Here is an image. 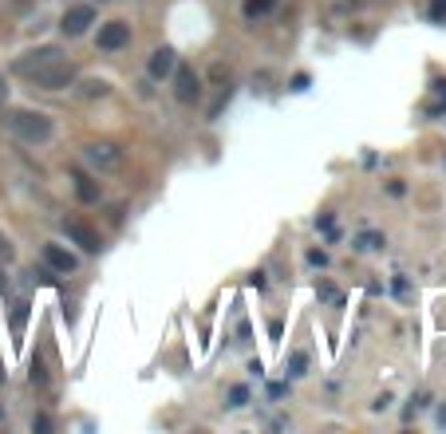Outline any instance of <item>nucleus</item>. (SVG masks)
Segmentation results:
<instances>
[{
	"instance_id": "f257e3e1",
	"label": "nucleus",
	"mask_w": 446,
	"mask_h": 434,
	"mask_svg": "<svg viewBox=\"0 0 446 434\" xmlns=\"http://www.w3.org/2000/svg\"><path fill=\"white\" fill-rule=\"evenodd\" d=\"M0 123H4V127L12 130V135L16 138H24V143H48V138H52V119H48V115L43 111H28V107H12V111H4L0 115Z\"/></svg>"
},
{
	"instance_id": "f03ea898",
	"label": "nucleus",
	"mask_w": 446,
	"mask_h": 434,
	"mask_svg": "<svg viewBox=\"0 0 446 434\" xmlns=\"http://www.w3.org/2000/svg\"><path fill=\"white\" fill-rule=\"evenodd\" d=\"M56 63H63V51L56 48V43H43V48H32V51H24V56H16V60H12V71L32 83L40 71L56 68Z\"/></svg>"
},
{
	"instance_id": "7ed1b4c3",
	"label": "nucleus",
	"mask_w": 446,
	"mask_h": 434,
	"mask_svg": "<svg viewBox=\"0 0 446 434\" xmlns=\"http://www.w3.org/2000/svg\"><path fill=\"white\" fill-rule=\"evenodd\" d=\"M40 91H63V87H71L76 83V68H71L68 60L63 63H56V68H48V71H40V76L32 79Z\"/></svg>"
},
{
	"instance_id": "20e7f679",
	"label": "nucleus",
	"mask_w": 446,
	"mask_h": 434,
	"mask_svg": "<svg viewBox=\"0 0 446 434\" xmlns=\"http://www.w3.org/2000/svg\"><path fill=\"white\" fill-rule=\"evenodd\" d=\"M174 95H178V103H194L197 95H202V79H197V71L194 68H186V63H174Z\"/></svg>"
},
{
	"instance_id": "39448f33",
	"label": "nucleus",
	"mask_w": 446,
	"mask_h": 434,
	"mask_svg": "<svg viewBox=\"0 0 446 434\" xmlns=\"http://www.w3.org/2000/svg\"><path fill=\"white\" fill-rule=\"evenodd\" d=\"M130 43V24L127 20H107L103 28H99V48L103 51H119Z\"/></svg>"
},
{
	"instance_id": "423d86ee",
	"label": "nucleus",
	"mask_w": 446,
	"mask_h": 434,
	"mask_svg": "<svg viewBox=\"0 0 446 434\" xmlns=\"http://www.w3.org/2000/svg\"><path fill=\"white\" fill-rule=\"evenodd\" d=\"M83 154H87V162L99 166V170H115V166H123V150H119V146H111V143H87Z\"/></svg>"
},
{
	"instance_id": "0eeeda50",
	"label": "nucleus",
	"mask_w": 446,
	"mask_h": 434,
	"mask_svg": "<svg viewBox=\"0 0 446 434\" xmlns=\"http://www.w3.org/2000/svg\"><path fill=\"white\" fill-rule=\"evenodd\" d=\"M91 24H95V9H91V4H76V9H68V12H63V20H60L63 36H83Z\"/></svg>"
},
{
	"instance_id": "6e6552de",
	"label": "nucleus",
	"mask_w": 446,
	"mask_h": 434,
	"mask_svg": "<svg viewBox=\"0 0 446 434\" xmlns=\"http://www.w3.org/2000/svg\"><path fill=\"white\" fill-rule=\"evenodd\" d=\"M63 233H68V237L76 241L83 253H99V233H95L91 225H83V222H76V217H71V222H63Z\"/></svg>"
},
{
	"instance_id": "1a4fd4ad",
	"label": "nucleus",
	"mask_w": 446,
	"mask_h": 434,
	"mask_svg": "<svg viewBox=\"0 0 446 434\" xmlns=\"http://www.w3.org/2000/svg\"><path fill=\"white\" fill-rule=\"evenodd\" d=\"M40 253H43V264H48V269H56V273H63V277L79 269V261H76V257H71L63 245H43Z\"/></svg>"
},
{
	"instance_id": "9d476101",
	"label": "nucleus",
	"mask_w": 446,
	"mask_h": 434,
	"mask_svg": "<svg viewBox=\"0 0 446 434\" xmlns=\"http://www.w3.org/2000/svg\"><path fill=\"white\" fill-rule=\"evenodd\" d=\"M174 48H158L155 56H150V63H146V71H150V79H166L174 71Z\"/></svg>"
},
{
	"instance_id": "9b49d317",
	"label": "nucleus",
	"mask_w": 446,
	"mask_h": 434,
	"mask_svg": "<svg viewBox=\"0 0 446 434\" xmlns=\"http://www.w3.org/2000/svg\"><path fill=\"white\" fill-rule=\"evenodd\" d=\"M71 178H76V194L83 197V202H99V182H95V178H87L83 170H76Z\"/></svg>"
},
{
	"instance_id": "f8f14e48",
	"label": "nucleus",
	"mask_w": 446,
	"mask_h": 434,
	"mask_svg": "<svg viewBox=\"0 0 446 434\" xmlns=\"http://www.w3.org/2000/svg\"><path fill=\"white\" fill-rule=\"evenodd\" d=\"M276 9V0H245V20H257V16H269Z\"/></svg>"
},
{
	"instance_id": "ddd939ff",
	"label": "nucleus",
	"mask_w": 446,
	"mask_h": 434,
	"mask_svg": "<svg viewBox=\"0 0 446 434\" xmlns=\"http://www.w3.org/2000/svg\"><path fill=\"white\" fill-rule=\"evenodd\" d=\"M107 91H111V87H107L103 79H87V83L79 87V95H83V99H103Z\"/></svg>"
},
{
	"instance_id": "4468645a",
	"label": "nucleus",
	"mask_w": 446,
	"mask_h": 434,
	"mask_svg": "<svg viewBox=\"0 0 446 434\" xmlns=\"http://www.w3.org/2000/svg\"><path fill=\"white\" fill-rule=\"evenodd\" d=\"M28 379H32V387H48V371H43L40 359H32V363H28Z\"/></svg>"
},
{
	"instance_id": "2eb2a0df",
	"label": "nucleus",
	"mask_w": 446,
	"mask_h": 434,
	"mask_svg": "<svg viewBox=\"0 0 446 434\" xmlns=\"http://www.w3.org/2000/svg\"><path fill=\"white\" fill-rule=\"evenodd\" d=\"M24 320H28V304H24V300H20V304H16V312H12V332H24Z\"/></svg>"
},
{
	"instance_id": "dca6fc26",
	"label": "nucleus",
	"mask_w": 446,
	"mask_h": 434,
	"mask_svg": "<svg viewBox=\"0 0 446 434\" xmlns=\"http://www.w3.org/2000/svg\"><path fill=\"white\" fill-rule=\"evenodd\" d=\"M249 403V387H233L229 391V407H245Z\"/></svg>"
},
{
	"instance_id": "f3484780",
	"label": "nucleus",
	"mask_w": 446,
	"mask_h": 434,
	"mask_svg": "<svg viewBox=\"0 0 446 434\" xmlns=\"http://www.w3.org/2000/svg\"><path fill=\"white\" fill-rule=\"evenodd\" d=\"M356 245H360V249H379V245H383V237H379V233H360Z\"/></svg>"
},
{
	"instance_id": "a211bd4d",
	"label": "nucleus",
	"mask_w": 446,
	"mask_h": 434,
	"mask_svg": "<svg viewBox=\"0 0 446 434\" xmlns=\"http://www.w3.org/2000/svg\"><path fill=\"white\" fill-rule=\"evenodd\" d=\"M430 20H438V24H442V20H446V0H430Z\"/></svg>"
},
{
	"instance_id": "6ab92c4d",
	"label": "nucleus",
	"mask_w": 446,
	"mask_h": 434,
	"mask_svg": "<svg viewBox=\"0 0 446 434\" xmlns=\"http://www.w3.org/2000/svg\"><path fill=\"white\" fill-rule=\"evenodd\" d=\"M289 367H292V371H289V375H304V367H308V359H304V356H301V351H296V356H292V359H289Z\"/></svg>"
},
{
	"instance_id": "aec40b11",
	"label": "nucleus",
	"mask_w": 446,
	"mask_h": 434,
	"mask_svg": "<svg viewBox=\"0 0 446 434\" xmlns=\"http://www.w3.org/2000/svg\"><path fill=\"white\" fill-rule=\"evenodd\" d=\"M438 95H442V103H435V107H430V115L446 111V83H438Z\"/></svg>"
},
{
	"instance_id": "412c9836",
	"label": "nucleus",
	"mask_w": 446,
	"mask_h": 434,
	"mask_svg": "<svg viewBox=\"0 0 446 434\" xmlns=\"http://www.w3.org/2000/svg\"><path fill=\"white\" fill-rule=\"evenodd\" d=\"M308 261H312V264H328V257L320 253V249H312V253H308Z\"/></svg>"
},
{
	"instance_id": "4be33fe9",
	"label": "nucleus",
	"mask_w": 446,
	"mask_h": 434,
	"mask_svg": "<svg viewBox=\"0 0 446 434\" xmlns=\"http://www.w3.org/2000/svg\"><path fill=\"white\" fill-rule=\"evenodd\" d=\"M438 423H446V407H442V410H438Z\"/></svg>"
},
{
	"instance_id": "5701e85b",
	"label": "nucleus",
	"mask_w": 446,
	"mask_h": 434,
	"mask_svg": "<svg viewBox=\"0 0 446 434\" xmlns=\"http://www.w3.org/2000/svg\"><path fill=\"white\" fill-rule=\"evenodd\" d=\"M0 99H4V79H0Z\"/></svg>"
},
{
	"instance_id": "b1692460",
	"label": "nucleus",
	"mask_w": 446,
	"mask_h": 434,
	"mask_svg": "<svg viewBox=\"0 0 446 434\" xmlns=\"http://www.w3.org/2000/svg\"><path fill=\"white\" fill-rule=\"evenodd\" d=\"M0 383H4V367H0Z\"/></svg>"
},
{
	"instance_id": "393cba45",
	"label": "nucleus",
	"mask_w": 446,
	"mask_h": 434,
	"mask_svg": "<svg viewBox=\"0 0 446 434\" xmlns=\"http://www.w3.org/2000/svg\"><path fill=\"white\" fill-rule=\"evenodd\" d=\"M0 418H4V407H0Z\"/></svg>"
}]
</instances>
